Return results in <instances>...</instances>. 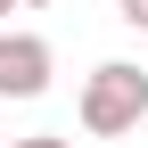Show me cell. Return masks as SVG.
<instances>
[{
	"label": "cell",
	"mask_w": 148,
	"mask_h": 148,
	"mask_svg": "<svg viewBox=\"0 0 148 148\" xmlns=\"http://www.w3.org/2000/svg\"><path fill=\"white\" fill-rule=\"evenodd\" d=\"M140 123H148V66H123V58L90 66V82H82V132L90 140H123Z\"/></svg>",
	"instance_id": "cell-1"
},
{
	"label": "cell",
	"mask_w": 148,
	"mask_h": 148,
	"mask_svg": "<svg viewBox=\"0 0 148 148\" xmlns=\"http://www.w3.org/2000/svg\"><path fill=\"white\" fill-rule=\"evenodd\" d=\"M49 41L41 33H0V99H41L49 90Z\"/></svg>",
	"instance_id": "cell-2"
},
{
	"label": "cell",
	"mask_w": 148,
	"mask_h": 148,
	"mask_svg": "<svg viewBox=\"0 0 148 148\" xmlns=\"http://www.w3.org/2000/svg\"><path fill=\"white\" fill-rule=\"evenodd\" d=\"M115 16H123L132 33H148V0H115Z\"/></svg>",
	"instance_id": "cell-3"
},
{
	"label": "cell",
	"mask_w": 148,
	"mask_h": 148,
	"mask_svg": "<svg viewBox=\"0 0 148 148\" xmlns=\"http://www.w3.org/2000/svg\"><path fill=\"white\" fill-rule=\"evenodd\" d=\"M8 148H74L66 132H25V140H8Z\"/></svg>",
	"instance_id": "cell-4"
},
{
	"label": "cell",
	"mask_w": 148,
	"mask_h": 148,
	"mask_svg": "<svg viewBox=\"0 0 148 148\" xmlns=\"http://www.w3.org/2000/svg\"><path fill=\"white\" fill-rule=\"evenodd\" d=\"M16 8H49V0H16Z\"/></svg>",
	"instance_id": "cell-5"
},
{
	"label": "cell",
	"mask_w": 148,
	"mask_h": 148,
	"mask_svg": "<svg viewBox=\"0 0 148 148\" xmlns=\"http://www.w3.org/2000/svg\"><path fill=\"white\" fill-rule=\"evenodd\" d=\"M8 8H16V0H0V16H8Z\"/></svg>",
	"instance_id": "cell-6"
}]
</instances>
